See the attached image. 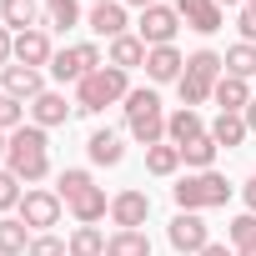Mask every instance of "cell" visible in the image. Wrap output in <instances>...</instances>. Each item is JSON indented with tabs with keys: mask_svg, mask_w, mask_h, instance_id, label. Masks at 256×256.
Wrapping results in <instances>:
<instances>
[{
	"mask_svg": "<svg viewBox=\"0 0 256 256\" xmlns=\"http://www.w3.org/2000/svg\"><path fill=\"white\" fill-rule=\"evenodd\" d=\"M176 166H181V151H176L171 141H161V146L146 151V171H151V176H176Z\"/></svg>",
	"mask_w": 256,
	"mask_h": 256,
	"instance_id": "obj_27",
	"label": "cell"
},
{
	"mask_svg": "<svg viewBox=\"0 0 256 256\" xmlns=\"http://www.w3.org/2000/svg\"><path fill=\"white\" fill-rule=\"evenodd\" d=\"M106 241H110V236H100L96 226H76V236H70V256H106Z\"/></svg>",
	"mask_w": 256,
	"mask_h": 256,
	"instance_id": "obj_30",
	"label": "cell"
},
{
	"mask_svg": "<svg viewBox=\"0 0 256 256\" xmlns=\"http://www.w3.org/2000/svg\"><path fill=\"white\" fill-rule=\"evenodd\" d=\"M241 116H246V131H251V136H256V100H251V106H246V110H241Z\"/></svg>",
	"mask_w": 256,
	"mask_h": 256,
	"instance_id": "obj_42",
	"label": "cell"
},
{
	"mask_svg": "<svg viewBox=\"0 0 256 256\" xmlns=\"http://www.w3.org/2000/svg\"><path fill=\"white\" fill-rule=\"evenodd\" d=\"M6 151H10V136H6V131H0V156H6Z\"/></svg>",
	"mask_w": 256,
	"mask_h": 256,
	"instance_id": "obj_44",
	"label": "cell"
},
{
	"mask_svg": "<svg viewBox=\"0 0 256 256\" xmlns=\"http://www.w3.org/2000/svg\"><path fill=\"white\" fill-rule=\"evenodd\" d=\"M176 16H181L191 30H201V36L221 30V6H216V0H176Z\"/></svg>",
	"mask_w": 256,
	"mask_h": 256,
	"instance_id": "obj_10",
	"label": "cell"
},
{
	"mask_svg": "<svg viewBox=\"0 0 256 256\" xmlns=\"http://www.w3.org/2000/svg\"><path fill=\"white\" fill-rule=\"evenodd\" d=\"M176 30H181V16H176L171 6H151V10H141V40H146V50L171 46Z\"/></svg>",
	"mask_w": 256,
	"mask_h": 256,
	"instance_id": "obj_7",
	"label": "cell"
},
{
	"mask_svg": "<svg viewBox=\"0 0 256 256\" xmlns=\"http://www.w3.org/2000/svg\"><path fill=\"white\" fill-rule=\"evenodd\" d=\"M20 251H30V226L20 216H6L0 221V256H20Z\"/></svg>",
	"mask_w": 256,
	"mask_h": 256,
	"instance_id": "obj_23",
	"label": "cell"
},
{
	"mask_svg": "<svg viewBox=\"0 0 256 256\" xmlns=\"http://www.w3.org/2000/svg\"><path fill=\"white\" fill-rule=\"evenodd\" d=\"M40 90H46L40 70H30V66H6V96H16V100H36Z\"/></svg>",
	"mask_w": 256,
	"mask_h": 256,
	"instance_id": "obj_15",
	"label": "cell"
},
{
	"mask_svg": "<svg viewBox=\"0 0 256 256\" xmlns=\"http://www.w3.org/2000/svg\"><path fill=\"white\" fill-rule=\"evenodd\" d=\"M171 196H176V206H181V211H211V206H226L231 181H226L221 171H196V176H186Z\"/></svg>",
	"mask_w": 256,
	"mask_h": 256,
	"instance_id": "obj_3",
	"label": "cell"
},
{
	"mask_svg": "<svg viewBox=\"0 0 256 256\" xmlns=\"http://www.w3.org/2000/svg\"><path fill=\"white\" fill-rule=\"evenodd\" d=\"M20 126H26V106L16 100V96H0V131H20Z\"/></svg>",
	"mask_w": 256,
	"mask_h": 256,
	"instance_id": "obj_34",
	"label": "cell"
},
{
	"mask_svg": "<svg viewBox=\"0 0 256 256\" xmlns=\"http://www.w3.org/2000/svg\"><path fill=\"white\" fill-rule=\"evenodd\" d=\"M211 96H216V100H221V110H231V116H241V110L251 106V86H246V80H236V76H221Z\"/></svg>",
	"mask_w": 256,
	"mask_h": 256,
	"instance_id": "obj_19",
	"label": "cell"
},
{
	"mask_svg": "<svg viewBox=\"0 0 256 256\" xmlns=\"http://www.w3.org/2000/svg\"><path fill=\"white\" fill-rule=\"evenodd\" d=\"M30 120L40 126V131H50V126H66V120H70L66 96H60V90H40V96L30 100Z\"/></svg>",
	"mask_w": 256,
	"mask_h": 256,
	"instance_id": "obj_11",
	"label": "cell"
},
{
	"mask_svg": "<svg viewBox=\"0 0 256 256\" xmlns=\"http://www.w3.org/2000/svg\"><path fill=\"white\" fill-rule=\"evenodd\" d=\"M0 20H6V30H36V20H40V6L36 0H0Z\"/></svg>",
	"mask_w": 256,
	"mask_h": 256,
	"instance_id": "obj_16",
	"label": "cell"
},
{
	"mask_svg": "<svg viewBox=\"0 0 256 256\" xmlns=\"http://www.w3.org/2000/svg\"><path fill=\"white\" fill-rule=\"evenodd\" d=\"M216 151H221V146H216V141H211V131H206V136H196V141H186V146H181V161H186L191 171H211Z\"/></svg>",
	"mask_w": 256,
	"mask_h": 256,
	"instance_id": "obj_25",
	"label": "cell"
},
{
	"mask_svg": "<svg viewBox=\"0 0 256 256\" xmlns=\"http://www.w3.org/2000/svg\"><path fill=\"white\" fill-rule=\"evenodd\" d=\"M26 256H70V241L40 231V236H30V251H26Z\"/></svg>",
	"mask_w": 256,
	"mask_h": 256,
	"instance_id": "obj_35",
	"label": "cell"
},
{
	"mask_svg": "<svg viewBox=\"0 0 256 256\" xmlns=\"http://www.w3.org/2000/svg\"><path fill=\"white\" fill-rule=\"evenodd\" d=\"M251 131H246V116H231V110H221L216 120H211V141L216 146H241Z\"/></svg>",
	"mask_w": 256,
	"mask_h": 256,
	"instance_id": "obj_22",
	"label": "cell"
},
{
	"mask_svg": "<svg viewBox=\"0 0 256 256\" xmlns=\"http://www.w3.org/2000/svg\"><path fill=\"white\" fill-rule=\"evenodd\" d=\"M90 186H96V181H90V171H80V166H66V171H60V181H56V196L70 206V201H76L80 191H90Z\"/></svg>",
	"mask_w": 256,
	"mask_h": 256,
	"instance_id": "obj_28",
	"label": "cell"
},
{
	"mask_svg": "<svg viewBox=\"0 0 256 256\" xmlns=\"http://www.w3.org/2000/svg\"><path fill=\"white\" fill-rule=\"evenodd\" d=\"M236 26H241V36H246V46H256V6H241V16H236Z\"/></svg>",
	"mask_w": 256,
	"mask_h": 256,
	"instance_id": "obj_38",
	"label": "cell"
},
{
	"mask_svg": "<svg viewBox=\"0 0 256 256\" xmlns=\"http://www.w3.org/2000/svg\"><path fill=\"white\" fill-rule=\"evenodd\" d=\"M201 256H236V251H231V246H226V241H211V246H206V251H201Z\"/></svg>",
	"mask_w": 256,
	"mask_h": 256,
	"instance_id": "obj_40",
	"label": "cell"
},
{
	"mask_svg": "<svg viewBox=\"0 0 256 256\" xmlns=\"http://www.w3.org/2000/svg\"><path fill=\"white\" fill-rule=\"evenodd\" d=\"M86 151H90L96 166H120V156H126V146H120L116 131H96V136L86 141Z\"/></svg>",
	"mask_w": 256,
	"mask_h": 256,
	"instance_id": "obj_21",
	"label": "cell"
},
{
	"mask_svg": "<svg viewBox=\"0 0 256 256\" xmlns=\"http://www.w3.org/2000/svg\"><path fill=\"white\" fill-rule=\"evenodd\" d=\"M46 20H50L56 30H70V26L80 20V6H76V0H46Z\"/></svg>",
	"mask_w": 256,
	"mask_h": 256,
	"instance_id": "obj_31",
	"label": "cell"
},
{
	"mask_svg": "<svg viewBox=\"0 0 256 256\" xmlns=\"http://www.w3.org/2000/svg\"><path fill=\"white\" fill-rule=\"evenodd\" d=\"M50 70H56V80H76V86H80L90 70H100V46H90V40H86V46L56 50V56H50Z\"/></svg>",
	"mask_w": 256,
	"mask_h": 256,
	"instance_id": "obj_4",
	"label": "cell"
},
{
	"mask_svg": "<svg viewBox=\"0 0 256 256\" xmlns=\"http://www.w3.org/2000/svg\"><path fill=\"white\" fill-rule=\"evenodd\" d=\"M60 196L56 191H26L20 196V221L30 226V231H46V226H60Z\"/></svg>",
	"mask_w": 256,
	"mask_h": 256,
	"instance_id": "obj_6",
	"label": "cell"
},
{
	"mask_svg": "<svg viewBox=\"0 0 256 256\" xmlns=\"http://www.w3.org/2000/svg\"><path fill=\"white\" fill-rule=\"evenodd\" d=\"M106 256H151V241L146 231H116L106 241Z\"/></svg>",
	"mask_w": 256,
	"mask_h": 256,
	"instance_id": "obj_26",
	"label": "cell"
},
{
	"mask_svg": "<svg viewBox=\"0 0 256 256\" xmlns=\"http://www.w3.org/2000/svg\"><path fill=\"white\" fill-rule=\"evenodd\" d=\"M146 76L161 86V80H181L186 76V60H181V50L176 46H156V50H146Z\"/></svg>",
	"mask_w": 256,
	"mask_h": 256,
	"instance_id": "obj_12",
	"label": "cell"
},
{
	"mask_svg": "<svg viewBox=\"0 0 256 256\" xmlns=\"http://www.w3.org/2000/svg\"><path fill=\"white\" fill-rule=\"evenodd\" d=\"M90 30L106 36V40L126 36V6H120V0H110V6H96V10H90Z\"/></svg>",
	"mask_w": 256,
	"mask_h": 256,
	"instance_id": "obj_18",
	"label": "cell"
},
{
	"mask_svg": "<svg viewBox=\"0 0 256 256\" xmlns=\"http://www.w3.org/2000/svg\"><path fill=\"white\" fill-rule=\"evenodd\" d=\"M216 6H241V0H216Z\"/></svg>",
	"mask_w": 256,
	"mask_h": 256,
	"instance_id": "obj_46",
	"label": "cell"
},
{
	"mask_svg": "<svg viewBox=\"0 0 256 256\" xmlns=\"http://www.w3.org/2000/svg\"><path fill=\"white\" fill-rule=\"evenodd\" d=\"M10 171L30 186V181H46L50 176V141L40 126H20V131H10V151H6Z\"/></svg>",
	"mask_w": 256,
	"mask_h": 256,
	"instance_id": "obj_1",
	"label": "cell"
},
{
	"mask_svg": "<svg viewBox=\"0 0 256 256\" xmlns=\"http://www.w3.org/2000/svg\"><path fill=\"white\" fill-rule=\"evenodd\" d=\"M126 96H131L126 70L100 66V70H90V76L76 86V110H80V116H96V110H106V106H116V100H126Z\"/></svg>",
	"mask_w": 256,
	"mask_h": 256,
	"instance_id": "obj_2",
	"label": "cell"
},
{
	"mask_svg": "<svg viewBox=\"0 0 256 256\" xmlns=\"http://www.w3.org/2000/svg\"><path fill=\"white\" fill-rule=\"evenodd\" d=\"M151 110H161V96L156 90H131V96H126V120L151 116Z\"/></svg>",
	"mask_w": 256,
	"mask_h": 256,
	"instance_id": "obj_33",
	"label": "cell"
},
{
	"mask_svg": "<svg viewBox=\"0 0 256 256\" xmlns=\"http://www.w3.org/2000/svg\"><path fill=\"white\" fill-rule=\"evenodd\" d=\"M196 136H206V126H201V116L191 110V106H181V110H171L166 116V141L181 151L186 141H196Z\"/></svg>",
	"mask_w": 256,
	"mask_h": 256,
	"instance_id": "obj_13",
	"label": "cell"
},
{
	"mask_svg": "<svg viewBox=\"0 0 256 256\" xmlns=\"http://www.w3.org/2000/svg\"><path fill=\"white\" fill-rule=\"evenodd\" d=\"M50 36L36 26V30H20L16 36V66H30V70H40V66H50Z\"/></svg>",
	"mask_w": 256,
	"mask_h": 256,
	"instance_id": "obj_9",
	"label": "cell"
},
{
	"mask_svg": "<svg viewBox=\"0 0 256 256\" xmlns=\"http://www.w3.org/2000/svg\"><path fill=\"white\" fill-rule=\"evenodd\" d=\"M126 6H136V10H151V6H161V0H126Z\"/></svg>",
	"mask_w": 256,
	"mask_h": 256,
	"instance_id": "obj_43",
	"label": "cell"
},
{
	"mask_svg": "<svg viewBox=\"0 0 256 256\" xmlns=\"http://www.w3.org/2000/svg\"><path fill=\"white\" fill-rule=\"evenodd\" d=\"M10 206H20V176L6 166L0 171V211H10Z\"/></svg>",
	"mask_w": 256,
	"mask_h": 256,
	"instance_id": "obj_37",
	"label": "cell"
},
{
	"mask_svg": "<svg viewBox=\"0 0 256 256\" xmlns=\"http://www.w3.org/2000/svg\"><path fill=\"white\" fill-rule=\"evenodd\" d=\"M96 6H110V0H96Z\"/></svg>",
	"mask_w": 256,
	"mask_h": 256,
	"instance_id": "obj_47",
	"label": "cell"
},
{
	"mask_svg": "<svg viewBox=\"0 0 256 256\" xmlns=\"http://www.w3.org/2000/svg\"><path fill=\"white\" fill-rule=\"evenodd\" d=\"M176 90H181V106H206V96H211V86H201V80H191V76H181L176 80Z\"/></svg>",
	"mask_w": 256,
	"mask_h": 256,
	"instance_id": "obj_36",
	"label": "cell"
},
{
	"mask_svg": "<svg viewBox=\"0 0 256 256\" xmlns=\"http://www.w3.org/2000/svg\"><path fill=\"white\" fill-rule=\"evenodd\" d=\"M246 211H251V216H256V176H251V181H246Z\"/></svg>",
	"mask_w": 256,
	"mask_h": 256,
	"instance_id": "obj_41",
	"label": "cell"
},
{
	"mask_svg": "<svg viewBox=\"0 0 256 256\" xmlns=\"http://www.w3.org/2000/svg\"><path fill=\"white\" fill-rule=\"evenodd\" d=\"M106 211H110V201H106V191H100V186H90V191H80V196L70 201V216H76L80 226H96Z\"/></svg>",
	"mask_w": 256,
	"mask_h": 256,
	"instance_id": "obj_20",
	"label": "cell"
},
{
	"mask_svg": "<svg viewBox=\"0 0 256 256\" xmlns=\"http://www.w3.org/2000/svg\"><path fill=\"white\" fill-rule=\"evenodd\" d=\"M226 236H231V246H236V251L256 246V216H251V211H246V216H236V221L226 226Z\"/></svg>",
	"mask_w": 256,
	"mask_h": 256,
	"instance_id": "obj_32",
	"label": "cell"
},
{
	"mask_svg": "<svg viewBox=\"0 0 256 256\" xmlns=\"http://www.w3.org/2000/svg\"><path fill=\"white\" fill-rule=\"evenodd\" d=\"M146 216H151V196H146V191H120V196H110V221H116L120 231H141Z\"/></svg>",
	"mask_w": 256,
	"mask_h": 256,
	"instance_id": "obj_8",
	"label": "cell"
},
{
	"mask_svg": "<svg viewBox=\"0 0 256 256\" xmlns=\"http://www.w3.org/2000/svg\"><path fill=\"white\" fill-rule=\"evenodd\" d=\"M106 66H116V70L146 66V40H141V36H116V40H110V60H106Z\"/></svg>",
	"mask_w": 256,
	"mask_h": 256,
	"instance_id": "obj_17",
	"label": "cell"
},
{
	"mask_svg": "<svg viewBox=\"0 0 256 256\" xmlns=\"http://www.w3.org/2000/svg\"><path fill=\"white\" fill-rule=\"evenodd\" d=\"M246 6H256V0H246Z\"/></svg>",
	"mask_w": 256,
	"mask_h": 256,
	"instance_id": "obj_48",
	"label": "cell"
},
{
	"mask_svg": "<svg viewBox=\"0 0 256 256\" xmlns=\"http://www.w3.org/2000/svg\"><path fill=\"white\" fill-rule=\"evenodd\" d=\"M186 76L216 90V80L226 76V56H216V50H191V56H186Z\"/></svg>",
	"mask_w": 256,
	"mask_h": 256,
	"instance_id": "obj_14",
	"label": "cell"
},
{
	"mask_svg": "<svg viewBox=\"0 0 256 256\" xmlns=\"http://www.w3.org/2000/svg\"><path fill=\"white\" fill-rule=\"evenodd\" d=\"M10 56H16V36H10V30H6V26H0V66H6V60H10Z\"/></svg>",
	"mask_w": 256,
	"mask_h": 256,
	"instance_id": "obj_39",
	"label": "cell"
},
{
	"mask_svg": "<svg viewBox=\"0 0 256 256\" xmlns=\"http://www.w3.org/2000/svg\"><path fill=\"white\" fill-rule=\"evenodd\" d=\"M171 246L176 251H186V256H201L206 246H211V231H206V221H201V211H176V221H171Z\"/></svg>",
	"mask_w": 256,
	"mask_h": 256,
	"instance_id": "obj_5",
	"label": "cell"
},
{
	"mask_svg": "<svg viewBox=\"0 0 256 256\" xmlns=\"http://www.w3.org/2000/svg\"><path fill=\"white\" fill-rule=\"evenodd\" d=\"M131 136L151 151V146H161L166 141V110H151V116H136L131 120Z\"/></svg>",
	"mask_w": 256,
	"mask_h": 256,
	"instance_id": "obj_24",
	"label": "cell"
},
{
	"mask_svg": "<svg viewBox=\"0 0 256 256\" xmlns=\"http://www.w3.org/2000/svg\"><path fill=\"white\" fill-rule=\"evenodd\" d=\"M226 76H236V80H251L256 76V46H231L226 50Z\"/></svg>",
	"mask_w": 256,
	"mask_h": 256,
	"instance_id": "obj_29",
	"label": "cell"
},
{
	"mask_svg": "<svg viewBox=\"0 0 256 256\" xmlns=\"http://www.w3.org/2000/svg\"><path fill=\"white\" fill-rule=\"evenodd\" d=\"M236 256H256V246H246V251H236Z\"/></svg>",
	"mask_w": 256,
	"mask_h": 256,
	"instance_id": "obj_45",
	"label": "cell"
}]
</instances>
